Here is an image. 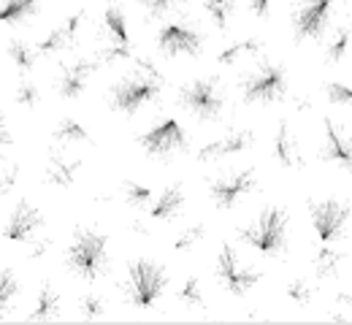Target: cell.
I'll return each instance as SVG.
<instances>
[{
    "instance_id": "6da1fadb",
    "label": "cell",
    "mask_w": 352,
    "mask_h": 325,
    "mask_svg": "<svg viewBox=\"0 0 352 325\" xmlns=\"http://www.w3.org/2000/svg\"><path fill=\"white\" fill-rule=\"evenodd\" d=\"M163 76L160 71L146 63V60H138L135 68L131 74H125L114 87H111V95H109V103L114 111L120 114H135L141 106H146L149 100H157L160 93H163Z\"/></svg>"
},
{
    "instance_id": "7a4b0ae2",
    "label": "cell",
    "mask_w": 352,
    "mask_h": 325,
    "mask_svg": "<svg viewBox=\"0 0 352 325\" xmlns=\"http://www.w3.org/2000/svg\"><path fill=\"white\" fill-rule=\"evenodd\" d=\"M65 263L68 269L79 279H95L106 277L111 269V258H109V236L89 228H79L74 233L68 252H65Z\"/></svg>"
},
{
    "instance_id": "3957f363",
    "label": "cell",
    "mask_w": 352,
    "mask_h": 325,
    "mask_svg": "<svg viewBox=\"0 0 352 325\" xmlns=\"http://www.w3.org/2000/svg\"><path fill=\"white\" fill-rule=\"evenodd\" d=\"M239 238L258 249L263 258L287 255V212L279 206H265L263 212L239 231Z\"/></svg>"
},
{
    "instance_id": "277c9868",
    "label": "cell",
    "mask_w": 352,
    "mask_h": 325,
    "mask_svg": "<svg viewBox=\"0 0 352 325\" xmlns=\"http://www.w3.org/2000/svg\"><path fill=\"white\" fill-rule=\"evenodd\" d=\"M168 277L166 269L149 258H138L128 266V282H125V298L135 309H149L166 290Z\"/></svg>"
},
{
    "instance_id": "5b68a950",
    "label": "cell",
    "mask_w": 352,
    "mask_h": 325,
    "mask_svg": "<svg viewBox=\"0 0 352 325\" xmlns=\"http://www.w3.org/2000/svg\"><path fill=\"white\" fill-rule=\"evenodd\" d=\"M244 103H276L287 95V71L279 63H261L241 79Z\"/></svg>"
},
{
    "instance_id": "8992f818",
    "label": "cell",
    "mask_w": 352,
    "mask_h": 325,
    "mask_svg": "<svg viewBox=\"0 0 352 325\" xmlns=\"http://www.w3.org/2000/svg\"><path fill=\"white\" fill-rule=\"evenodd\" d=\"M179 103L198 120L214 122L225 109V93L217 79H195L179 90Z\"/></svg>"
},
{
    "instance_id": "52a82bcc",
    "label": "cell",
    "mask_w": 352,
    "mask_h": 325,
    "mask_svg": "<svg viewBox=\"0 0 352 325\" xmlns=\"http://www.w3.org/2000/svg\"><path fill=\"white\" fill-rule=\"evenodd\" d=\"M350 214L352 206L344 201H336V198H322V201H309V217H311V225L314 233L322 244H333L339 241L347 225H350Z\"/></svg>"
},
{
    "instance_id": "ba28073f",
    "label": "cell",
    "mask_w": 352,
    "mask_h": 325,
    "mask_svg": "<svg viewBox=\"0 0 352 325\" xmlns=\"http://www.w3.org/2000/svg\"><path fill=\"white\" fill-rule=\"evenodd\" d=\"M214 274H217V279L225 284V290H228L230 295H244V293H250V290L261 282V277H263L258 269L241 263L239 255H236V249H233L230 244H222L220 255H217Z\"/></svg>"
},
{
    "instance_id": "9c48e42d",
    "label": "cell",
    "mask_w": 352,
    "mask_h": 325,
    "mask_svg": "<svg viewBox=\"0 0 352 325\" xmlns=\"http://www.w3.org/2000/svg\"><path fill=\"white\" fill-rule=\"evenodd\" d=\"M103 36H109L111 47L100 52V63H117L128 60L133 54L131 33H128V16L120 3H109L103 8Z\"/></svg>"
},
{
    "instance_id": "30bf717a",
    "label": "cell",
    "mask_w": 352,
    "mask_h": 325,
    "mask_svg": "<svg viewBox=\"0 0 352 325\" xmlns=\"http://www.w3.org/2000/svg\"><path fill=\"white\" fill-rule=\"evenodd\" d=\"M157 49L168 57H176V54L198 57L204 49V33L184 22H168L157 33Z\"/></svg>"
},
{
    "instance_id": "8fae6325",
    "label": "cell",
    "mask_w": 352,
    "mask_h": 325,
    "mask_svg": "<svg viewBox=\"0 0 352 325\" xmlns=\"http://www.w3.org/2000/svg\"><path fill=\"white\" fill-rule=\"evenodd\" d=\"M138 144L146 155L152 157H168L174 152H182L187 149V133L184 128L176 122V120H163L160 125H155L152 131L141 133L138 136Z\"/></svg>"
},
{
    "instance_id": "7c38bea8",
    "label": "cell",
    "mask_w": 352,
    "mask_h": 325,
    "mask_svg": "<svg viewBox=\"0 0 352 325\" xmlns=\"http://www.w3.org/2000/svg\"><path fill=\"white\" fill-rule=\"evenodd\" d=\"M255 174L252 171H230L209 182V195L217 203V209H233L239 201H244L250 192H255Z\"/></svg>"
},
{
    "instance_id": "4fadbf2b",
    "label": "cell",
    "mask_w": 352,
    "mask_h": 325,
    "mask_svg": "<svg viewBox=\"0 0 352 325\" xmlns=\"http://www.w3.org/2000/svg\"><path fill=\"white\" fill-rule=\"evenodd\" d=\"M331 8H333V0H311L293 11V30L298 44L304 38H322L331 22Z\"/></svg>"
},
{
    "instance_id": "5bb4252c",
    "label": "cell",
    "mask_w": 352,
    "mask_h": 325,
    "mask_svg": "<svg viewBox=\"0 0 352 325\" xmlns=\"http://www.w3.org/2000/svg\"><path fill=\"white\" fill-rule=\"evenodd\" d=\"M46 228V220L44 214L38 212V206H33L30 201H19L16 206H14V212H11V217H8V223H6V228H3V236L8 238V241H16V244H28V241H33V236Z\"/></svg>"
},
{
    "instance_id": "9a60e30c",
    "label": "cell",
    "mask_w": 352,
    "mask_h": 325,
    "mask_svg": "<svg viewBox=\"0 0 352 325\" xmlns=\"http://www.w3.org/2000/svg\"><path fill=\"white\" fill-rule=\"evenodd\" d=\"M100 68V60H76L71 65L63 68V74L57 76V93L65 100H76L79 95L85 93L89 76Z\"/></svg>"
},
{
    "instance_id": "2e32d148",
    "label": "cell",
    "mask_w": 352,
    "mask_h": 325,
    "mask_svg": "<svg viewBox=\"0 0 352 325\" xmlns=\"http://www.w3.org/2000/svg\"><path fill=\"white\" fill-rule=\"evenodd\" d=\"M322 128H325V144L320 149V160L322 163H336L339 168L352 171V139L342 136V131L328 117H325Z\"/></svg>"
},
{
    "instance_id": "e0dca14e",
    "label": "cell",
    "mask_w": 352,
    "mask_h": 325,
    "mask_svg": "<svg viewBox=\"0 0 352 325\" xmlns=\"http://www.w3.org/2000/svg\"><path fill=\"white\" fill-rule=\"evenodd\" d=\"M252 141H255V133H252V131H239V133H230V136H225V139L204 144V146L195 152V157H198L201 163H212V160H222V157H233V155L250 149Z\"/></svg>"
},
{
    "instance_id": "ac0fdd59",
    "label": "cell",
    "mask_w": 352,
    "mask_h": 325,
    "mask_svg": "<svg viewBox=\"0 0 352 325\" xmlns=\"http://www.w3.org/2000/svg\"><path fill=\"white\" fill-rule=\"evenodd\" d=\"M82 19H85V11H76L63 25H57L44 41L38 44V54H54V52H65V49L74 47V41L79 36V27H82Z\"/></svg>"
},
{
    "instance_id": "d6986e66",
    "label": "cell",
    "mask_w": 352,
    "mask_h": 325,
    "mask_svg": "<svg viewBox=\"0 0 352 325\" xmlns=\"http://www.w3.org/2000/svg\"><path fill=\"white\" fill-rule=\"evenodd\" d=\"M274 155L279 160L282 168H301L304 160H301V152H298V141L293 139L290 133V125L282 120L279 128H276V139H274Z\"/></svg>"
},
{
    "instance_id": "ffe728a7",
    "label": "cell",
    "mask_w": 352,
    "mask_h": 325,
    "mask_svg": "<svg viewBox=\"0 0 352 325\" xmlns=\"http://www.w3.org/2000/svg\"><path fill=\"white\" fill-rule=\"evenodd\" d=\"M79 171H82V160H79V157L68 160V157L60 155V152H52V155H49V163H46V179H49L52 185L71 187Z\"/></svg>"
},
{
    "instance_id": "44dd1931",
    "label": "cell",
    "mask_w": 352,
    "mask_h": 325,
    "mask_svg": "<svg viewBox=\"0 0 352 325\" xmlns=\"http://www.w3.org/2000/svg\"><path fill=\"white\" fill-rule=\"evenodd\" d=\"M182 206H184V192H182V187L179 185H171L166 187L163 192H160V198L149 206V217L152 220H174L182 214Z\"/></svg>"
},
{
    "instance_id": "7402d4cb",
    "label": "cell",
    "mask_w": 352,
    "mask_h": 325,
    "mask_svg": "<svg viewBox=\"0 0 352 325\" xmlns=\"http://www.w3.org/2000/svg\"><path fill=\"white\" fill-rule=\"evenodd\" d=\"M57 317H60V295H57V290L49 282H44L41 290H38L36 306L28 315V323H52Z\"/></svg>"
},
{
    "instance_id": "603a6c76",
    "label": "cell",
    "mask_w": 352,
    "mask_h": 325,
    "mask_svg": "<svg viewBox=\"0 0 352 325\" xmlns=\"http://www.w3.org/2000/svg\"><path fill=\"white\" fill-rule=\"evenodd\" d=\"M41 0H0V22L19 25L38 14Z\"/></svg>"
},
{
    "instance_id": "cb8c5ba5",
    "label": "cell",
    "mask_w": 352,
    "mask_h": 325,
    "mask_svg": "<svg viewBox=\"0 0 352 325\" xmlns=\"http://www.w3.org/2000/svg\"><path fill=\"white\" fill-rule=\"evenodd\" d=\"M52 139L57 141V144H92L89 131L79 122V120H74V117L60 120V125L54 128Z\"/></svg>"
},
{
    "instance_id": "d4e9b609",
    "label": "cell",
    "mask_w": 352,
    "mask_h": 325,
    "mask_svg": "<svg viewBox=\"0 0 352 325\" xmlns=\"http://www.w3.org/2000/svg\"><path fill=\"white\" fill-rule=\"evenodd\" d=\"M8 57H11V63H14L22 74H30V71L36 68V63H38V49L25 44L22 38H11V41H8Z\"/></svg>"
},
{
    "instance_id": "484cf974",
    "label": "cell",
    "mask_w": 352,
    "mask_h": 325,
    "mask_svg": "<svg viewBox=\"0 0 352 325\" xmlns=\"http://www.w3.org/2000/svg\"><path fill=\"white\" fill-rule=\"evenodd\" d=\"M344 258H347L344 252L331 249L328 244H322L314 252V271H317V277H336V271H339V266H342Z\"/></svg>"
},
{
    "instance_id": "4316f807",
    "label": "cell",
    "mask_w": 352,
    "mask_h": 325,
    "mask_svg": "<svg viewBox=\"0 0 352 325\" xmlns=\"http://www.w3.org/2000/svg\"><path fill=\"white\" fill-rule=\"evenodd\" d=\"M263 47H265L263 38H244V41L228 47L222 54H217V63H220V65H233V63H236L239 57H244V54H261Z\"/></svg>"
},
{
    "instance_id": "83f0119b",
    "label": "cell",
    "mask_w": 352,
    "mask_h": 325,
    "mask_svg": "<svg viewBox=\"0 0 352 325\" xmlns=\"http://www.w3.org/2000/svg\"><path fill=\"white\" fill-rule=\"evenodd\" d=\"M19 295V282L14 277L11 269H0V317H6V312H11V304Z\"/></svg>"
},
{
    "instance_id": "f1b7e54d",
    "label": "cell",
    "mask_w": 352,
    "mask_h": 325,
    "mask_svg": "<svg viewBox=\"0 0 352 325\" xmlns=\"http://www.w3.org/2000/svg\"><path fill=\"white\" fill-rule=\"evenodd\" d=\"M350 47H352V30L350 27H339L336 36H333V41L325 49V63L328 65H336L339 60H344V54H347Z\"/></svg>"
},
{
    "instance_id": "f546056e",
    "label": "cell",
    "mask_w": 352,
    "mask_h": 325,
    "mask_svg": "<svg viewBox=\"0 0 352 325\" xmlns=\"http://www.w3.org/2000/svg\"><path fill=\"white\" fill-rule=\"evenodd\" d=\"M204 8L209 11L212 22H214L220 30H225L228 22H230V14H233V8H236V0H204Z\"/></svg>"
},
{
    "instance_id": "4dcf8cb0",
    "label": "cell",
    "mask_w": 352,
    "mask_h": 325,
    "mask_svg": "<svg viewBox=\"0 0 352 325\" xmlns=\"http://www.w3.org/2000/svg\"><path fill=\"white\" fill-rule=\"evenodd\" d=\"M179 301H182L184 306H190V309H204V306H206V301H204V295H201L198 279L187 277V282H184L182 290H179Z\"/></svg>"
},
{
    "instance_id": "1f68e13d",
    "label": "cell",
    "mask_w": 352,
    "mask_h": 325,
    "mask_svg": "<svg viewBox=\"0 0 352 325\" xmlns=\"http://www.w3.org/2000/svg\"><path fill=\"white\" fill-rule=\"evenodd\" d=\"M79 315H82L87 323H92V320H103V317H106V301H103L100 295L87 293V295L82 298V304H79Z\"/></svg>"
},
{
    "instance_id": "d6a6232c",
    "label": "cell",
    "mask_w": 352,
    "mask_h": 325,
    "mask_svg": "<svg viewBox=\"0 0 352 325\" xmlns=\"http://www.w3.org/2000/svg\"><path fill=\"white\" fill-rule=\"evenodd\" d=\"M16 103L25 106V109H36L41 103V93H38V85L30 82V79H22L19 87H16Z\"/></svg>"
},
{
    "instance_id": "836d02e7",
    "label": "cell",
    "mask_w": 352,
    "mask_h": 325,
    "mask_svg": "<svg viewBox=\"0 0 352 325\" xmlns=\"http://www.w3.org/2000/svg\"><path fill=\"white\" fill-rule=\"evenodd\" d=\"M120 192H122V198H125L131 206H144V203L152 198V190L146 185H138V182H122Z\"/></svg>"
},
{
    "instance_id": "e575fe53",
    "label": "cell",
    "mask_w": 352,
    "mask_h": 325,
    "mask_svg": "<svg viewBox=\"0 0 352 325\" xmlns=\"http://www.w3.org/2000/svg\"><path fill=\"white\" fill-rule=\"evenodd\" d=\"M204 236H206V228H204V225L184 228V231L174 238V249H179V252H187V249H192V247H195V244H198Z\"/></svg>"
},
{
    "instance_id": "d590c367",
    "label": "cell",
    "mask_w": 352,
    "mask_h": 325,
    "mask_svg": "<svg viewBox=\"0 0 352 325\" xmlns=\"http://www.w3.org/2000/svg\"><path fill=\"white\" fill-rule=\"evenodd\" d=\"M325 98L336 106H352V87L342 85V82H325Z\"/></svg>"
},
{
    "instance_id": "8d00e7d4",
    "label": "cell",
    "mask_w": 352,
    "mask_h": 325,
    "mask_svg": "<svg viewBox=\"0 0 352 325\" xmlns=\"http://www.w3.org/2000/svg\"><path fill=\"white\" fill-rule=\"evenodd\" d=\"M187 0H141V5L146 8V16H163L168 11H174L179 5H184Z\"/></svg>"
},
{
    "instance_id": "74e56055",
    "label": "cell",
    "mask_w": 352,
    "mask_h": 325,
    "mask_svg": "<svg viewBox=\"0 0 352 325\" xmlns=\"http://www.w3.org/2000/svg\"><path fill=\"white\" fill-rule=\"evenodd\" d=\"M287 298L304 306V304L311 301V287H309L304 279H293V282L287 284Z\"/></svg>"
},
{
    "instance_id": "f35d334b",
    "label": "cell",
    "mask_w": 352,
    "mask_h": 325,
    "mask_svg": "<svg viewBox=\"0 0 352 325\" xmlns=\"http://www.w3.org/2000/svg\"><path fill=\"white\" fill-rule=\"evenodd\" d=\"M19 171H22V168H19L16 163H14V166H8L6 171H0V198H3V195H8V192L14 190L16 179H19Z\"/></svg>"
},
{
    "instance_id": "ab89813d",
    "label": "cell",
    "mask_w": 352,
    "mask_h": 325,
    "mask_svg": "<svg viewBox=\"0 0 352 325\" xmlns=\"http://www.w3.org/2000/svg\"><path fill=\"white\" fill-rule=\"evenodd\" d=\"M271 3H274V0H252V3H250V11H252V16H258V19H265V16L271 14Z\"/></svg>"
},
{
    "instance_id": "60d3db41",
    "label": "cell",
    "mask_w": 352,
    "mask_h": 325,
    "mask_svg": "<svg viewBox=\"0 0 352 325\" xmlns=\"http://www.w3.org/2000/svg\"><path fill=\"white\" fill-rule=\"evenodd\" d=\"M49 247H52V238H44V241H36V244H33V249L28 252V258H30V260H38V258H44L46 252H49Z\"/></svg>"
},
{
    "instance_id": "b9f144b4",
    "label": "cell",
    "mask_w": 352,
    "mask_h": 325,
    "mask_svg": "<svg viewBox=\"0 0 352 325\" xmlns=\"http://www.w3.org/2000/svg\"><path fill=\"white\" fill-rule=\"evenodd\" d=\"M8 144H11V131H8V125H6V117L0 114V152H3Z\"/></svg>"
},
{
    "instance_id": "7bdbcfd3",
    "label": "cell",
    "mask_w": 352,
    "mask_h": 325,
    "mask_svg": "<svg viewBox=\"0 0 352 325\" xmlns=\"http://www.w3.org/2000/svg\"><path fill=\"white\" fill-rule=\"evenodd\" d=\"M296 3H298V5H304V3H311V0H296Z\"/></svg>"
},
{
    "instance_id": "ee69618b",
    "label": "cell",
    "mask_w": 352,
    "mask_h": 325,
    "mask_svg": "<svg viewBox=\"0 0 352 325\" xmlns=\"http://www.w3.org/2000/svg\"><path fill=\"white\" fill-rule=\"evenodd\" d=\"M350 30H352V27H350Z\"/></svg>"
}]
</instances>
